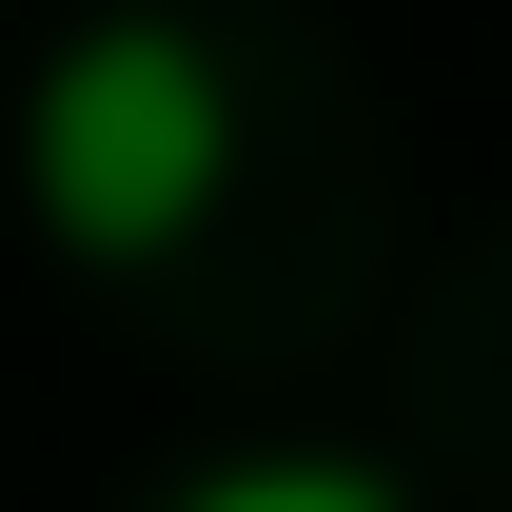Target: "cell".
<instances>
[{
  "label": "cell",
  "mask_w": 512,
  "mask_h": 512,
  "mask_svg": "<svg viewBox=\"0 0 512 512\" xmlns=\"http://www.w3.org/2000/svg\"><path fill=\"white\" fill-rule=\"evenodd\" d=\"M217 158H237V119H217V60H197L178 20H79L60 60H40V99H20V197L99 276L178 256L217 217Z\"/></svg>",
  "instance_id": "6da1fadb"
},
{
  "label": "cell",
  "mask_w": 512,
  "mask_h": 512,
  "mask_svg": "<svg viewBox=\"0 0 512 512\" xmlns=\"http://www.w3.org/2000/svg\"><path fill=\"white\" fill-rule=\"evenodd\" d=\"M178 512H394V473H355V453H237V473H197Z\"/></svg>",
  "instance_id": "7a4b0ae2"
}]
</instances>
